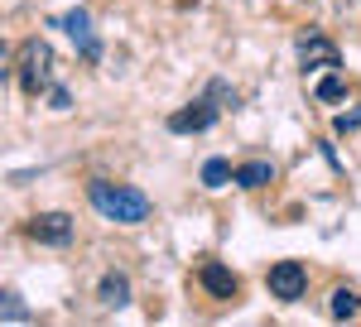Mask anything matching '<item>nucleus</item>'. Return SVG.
I'll list each match as a JSON object with an SVG mask.
<instances>
[{
    "label": "nucleus",
    "instance_id": "7",
    "mask_svg": "<svg viewBox=\"0 0 361 327\" xmlns=\"http://www.w3.org/2000/svg\"><path fill=\"white\" fill-rule=\"evenodd\" d=\"M299 49H304V73H308V78H313V68H318V63H328V68L342 63V54H337L323 34H304V39H299Z\"/></svg>",
    "mask_w": 361,
    "mask_h": 327
},
{
    "label": "nucleus",
    "instance_id": "17",
    "mask_svg": "<svg viewBox=\"0 0 361 327\" xmlns=\"http://www.w3.org/2000/svg\"><path fill=\"white\" fill-rule=\"evenodd\" d=\"M78 58H87V63H102V39H87L82 49H78Z\"/></svg>",
    "mask_w": 361,
    "mask_h": 327
},
{
    "label": "nucleus",
    "instance_id": "12",
    "mask_svg": "<svg viewBox=\"0 0 361 327\" xmlns=\"http://www.w3.org/2000/svg\"><path fill=\"white\" fill-rule=\"evenodd\" d=\"M58 25L73 34V44H78V49H82L87 39H97V29H92V15H87V10H68V15H58Z\"/></svg>",
    "mask_w": 361,
    "mask_h": 327
},
{
    "label": "nucleus",
    "instance_id": "5",
    "mask_svg": "<svg viewBox=\"0 0 361 327\" xmlns=\"http://www.w3.org/2000/svg\"><path fill=\"white\" fill-rule=\"evenodd\" d=\"M197 289H202L207 299H217V303H231L241 294V274L231 270V265H222V260H207V265L197 270Z\"/></svg>",
    "mask_w": 361,
    "mask_h": 327
},
{
    "label": "nucleus",
    "instance_id": "4",
    "mask_svg": "<svg viewBox=\"0 0 361 327\" xmlns=\"http://www.w3.org/2000/svg\"><path fill=\"white\" fill-rule=\"evenodd\" d=\"M265 284H270V294H275L279 303H299L304 289H308V270L299 265V260H279V265H270Z\"/></svg>",
    "mask_w": 361,
    "mask_h": 327
},
{
    "label": "nucleus",
    "instance_id": "10",
    "mask_svg": "<svg viewBox=\"0 0 361 327\" xmlns=\"http://www.w3.org/2000/svg\"><path fill=\"white\" fill-rule=\"evenodd\" d=\"M342 97H347V82L333 73H323V78H313V101H323V106H342Z\"/></svg>",
    "mask_w": 361,
    "mask_h": 327
},
{
    "label": "nucleus",
    "instance_id": "9",
    "mask_svg": "<svg viewBox=\"0 0 361 327\" xmlns=\"http://www.w3.org/2000/svg\"><path fill=\"white\" fill-rule=\"evenodd\" d=\"M265 183H275V164H265V159H250V164H236V188H265Z\"/></svg>",
    "mask_w": 361,
    "mask_h": 327
},
{
    "label": "nucleus",
    "instance_id": "3",
    "mask_svg": "<svg viewBox=\"0 0 361 327\" xmlns=\"http://www.w3.org/2000/svg\"><path fill=\"white\" fill-rule=\"evenodd\" d=\"M217 116H222V106H217L212 97L197 92V101H188L183 111L169 116V130H173V135H202L207 125H217Z\"/></svg>",
    "mask_w": 361,
    "mask_h": 327
},
{
    "label": "nucleus",
    "instance_id": "13",
    "mask_svg": "<svg viewBox=\"0 0 361 327\" xmlns=\"http://www.w3.org/2000/svg\"><path fill=\"white\" fill-rule=\"evenodd\" d=\"M328 308H333L337 323H352V318L361 313V299L352 294V289H347V284H342V289H333V303H328Z\"/></svg>",
    "mask_w": 361,
    "mask_h": 327
},
{
    "label": "nucleus",
    "instance_id": "16",
    "mask_svg": "<svg viewBox=\"0 0 361 327\" xmlns=\"http://www.w3.org/2000/svg\"><path fill=\"white\" fill-rule=\"evenodd\" d=\"M357 125H361V111H347V116H337V125H333V130H337V135H352Z\"/></svg>",
    "mask_w": 361,
    "mask_h": 327
},
{
    "label": "nucleus",
    "instance_id": "6",
    "mask_svg": "<svg viewBox=\"0 0 361 327\" xmlns=\"http://www.w3.org/2000/svg\"><path fill=\"white\" fill-rule=\"evenodd\" d=\"M29 236L54 245V250H63V245H73V217L68 212H39V217L29 221Z\"/></svg>",
    "mask_w": 361,
    "mask_h": 327
},
{
    "label": "nucleus",
    "instance_id": "8",
    "mask_svg": "<svg viewBox=\"0 0 361 327\" xmlns=\"http://www.w3.org/2000/svg\"><path fill=\"white\" fill-rule=\"evenodd\" d=\"M97 299H102V308H126L130 303V279L121 270L102 274V284H97Z\"/></svg>",
    "mask_w": 361,
    "mask_h": 327
},
{
    "label": "nucleus",
    "instance_id": "11",
    "mask_svg": "<svg viewBox=\"0 0 361 327\" xmlns=\"http://www.w3.org/2000/svg\"><path fill=\"white\" fill-rule=\"evenodd\" d=\"M226 183H236V164L212 154V159L202 164V188H226Z\"/></svg>",
    "mask_w": 361,
    "mask_h": 327
},
{
    "label": "nucleus",
    "instance_id": "2",
    "mask_svg": "<svg viewBox=\"0 0 361 327\" xmlns=\"http://www.w3.org/2000/svg\"><path fill=\"white\" fill-rule=\"evenodd\" d=\"M15 58H20V87H25L29 97H39L49 87V78H54V49L44 39H25Z\"/></svg>",
    "mask_w": 361,
    "mask_h": 327
},
{
    "label": "nucleus",
    "instance_id": "1",
    "mask_svg": "<svg viewBox=\"0 0 361 327\" xmlns=\"http://www.w3.org/2000/svg\"><path fill=\"white\" fill-rule=\"evenodd\" d=\"M87 207L97 217L116 221V226H140V221H149V212H154L149 192L130 188V183H106V178H92L87 183Z\"/></svg>",
    "mask_w": 361,
    "mask_h": 327
},
{
    "label": "nucleus",
    "instance_id": "18",
    "mask_svg": "<svg viewBox=\"0 0 361 327\" xmlns=\"http://www.w3.org/2000/svg\"><path fill=\"white\" fill-rule=\"evenodd\" d=\"M49 101H54V111H68V106H73V97H68V87H49Z\"/></svg>",
    "mask_w": 361,
    "mask_h": 327
},
{
    "label": "nucleus",
    "instance_id": "14",
    "mask_svg": "<svg viewBox=\"0 0 361 327\" xmlns=\"http://www.w3.org/2000/svg\"><path fill=\"white\" fill-rule=\"evenodd\" d=\"M0 318H5V323H29V308H25V299H20V294H0Z\"/></svg>",
    "mask_w": 361,
    "mask_h": 327
},
{
    "label": "nucleus",
    "instance_id": "15",
    "mask_svg": "<svg viewBox=\"0 0 361 327\" xmlns=\"http://www.w3.org/2000/svg\"><path fill=\"white\" fill-rule=\"evenodd\" d=\"M202 97H212L217 106H236V92H231V87H226L222 78H217V82H207V92H202Z\"/></svg>",
    "mask_w": 361,
    "mask_h": 327
}]
</instances>
